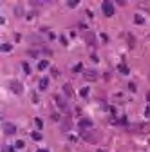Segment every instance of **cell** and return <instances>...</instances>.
I'll list each match as a JSON object with an SVG mask.
<instances>
[{
	"instance_id": "obj_1",
	"label": "cell",
	"mask_w": 150,
	"mask_h": 152,
	"mask_svg": "<svg viewBox=\"0 0 150 152\" xmlns=\"http://www.w3.org/2000/svg\"><path fill=\"white\" fill-rule=\"evenodd\" d=\"M101 9H103V13H105L107 16H112V15H114V7H112V4H110V2H103Z\"/></svg>"
},
{
	"instance_id": "obj_2",
	"label": "cell",
	"mask_w": 150,
	"mask_h": 152,
	"mask_svg": "<svg viewBox=\"0 0 150 152\" xmlns=\"http://www.w3.org/2000/svg\"><path fill=\"white\" fill-rule=\"evenodd\" d=\"M4 130H5V134H13L16 130V127L13 123H4Z\"/></svg>"
},
{
	"instance_id": "obj_3",
	"label": "cell",
	"mask_w": 150,
	"mask_h": 152,
	"mask_svg": "<svg viewBox=\"0 0 150 152\" xmlns=\"http://www.w3.org/2000/svg\"><path fill=\"white\" fill-rule=\"evenodd\" d=\"M54 100H56V103H58V107H62L63 111H67V103H65V102H63V100H62L60 96H54Z\"/></svg>"
},
{
	"instance_id": "obj_4",
	"label": "cell",
	"mask_w": 150,
	"mask_h": 152,
	"mask_svg": "<svg viewBox=\"0 0 150 152\" xmlns=\"http://www.w3.org/2000/svg\"><path fill=\"white\" fill-rule=\"evenodd\" d=\"M85 78H87V80H96V71H87Z\"/></svg>"
},
{
	"instance_id": "obj_5",
	"label": "cell",
	"mask_w": 150,
	"mask_h": 152,
	"mask_svg": "<svg viewBox=\"0 0 150 152\" xmlns=\"http://www.w3.org/2000/svg\"><path fill=\"white\" fill-rule=\"evenodd\" d=\"M11 85H13V91H15V92H20V91H22V85H20V83H16V81H13Z\"/></svg>"
},
{
	"instance_id": "obj_6",
	"label": "cell",
	"mask_w": 150,
	"mask_h": 152,
	"mask_svg": "<svg viewBox=\"0 0 150 152\" xmlns=\"http://www.w3.org/2000/svg\"><path fill=\"white\" fill-rule=\"evenodd\" d=\"M40 89H47V78H42L40 80Z\"/></svg>"
},
{
	"instance_id": "obj_7",
	"label": "cell",
	"mask_w": 150,
	"mask_h": 152,
	"mask_svg": "<svg viewBox=\"0 0 150 152\" xmlns=\"http://www.w3.org/2000/svg\"><path fill=\"white\" fill-rule=\"evenodd\" d=\"M80 127H81V129H83V127H90V121H89V119H81V121H80Z\"/></svg>"
},
{
	"instance_id": "obj_8",
	"label": "cell",
	"mask_w": 150,
	"mask_h": 152,
	"mask_svg": "<svg viewBox=\"0 0 150 152\" xmlns=\"http://www.w3.org/2000/svg\"><path fill=\"white\" fill-rule=\"evenodd\" d=\"M38 67H40V69H45V67H47V62H40V65H38Z\"/></svg>"
},
{
	"instance_id": "obj_9",
	"label": "cell",
	"mask_w": 150,
	"mask_h": 152,
	"mask_svg": "<svg viewBox=\"0 0 150 152\" xmlns=\"http://www.w3.org/2000/svg\"><path fill=\"white\" fill-rule=\"evenodd\" d=\"M65 92H67V94H73V91H71V85H65Z\"/></svg>"
},
{
	"instance_id": "obj_10",
	"label": "cell",
	"mask_w": 150,
	"mask_h": 152,
	"mask_svg": "<svg viewBox=\"0 0 150 152\" xmlns=\"http://www.w3.org/2000/svg\"><path fill=\"white\" fill-rule=\"evenodd\" d=\"M2 152H11V149H9V147H5V149H4Z\"/></svg>"
},
{
	"instance_id": "obj_11",
	"label": "cell",
	"mask_w": 150,
	"mask_h": 152,
	"mask_svg": "<svg viewBox=\"0 0 150 152\" xmlns=\"http://www.w3.org/2000/svg\"><path fill=\"white\" fill-rule=\"evenodd\" d=\"M38 152H47V150H43V149H40V150H38Z\"/></svg>"
},
{
	"instance_id": "obj_12",
	"label": "cell",
	"mask_w": 150,
	"mask_h": 152,
	"mask_svg": "<svg viewBox=\"0 0 150 152\" xmlns=\"http://www.w3.org/2000/svg\"><path fill=\"white\" fill-rule=\"evenodd\" d=\"M98 152H107V150H98Z\"/></svg>"
}]
</instances>
